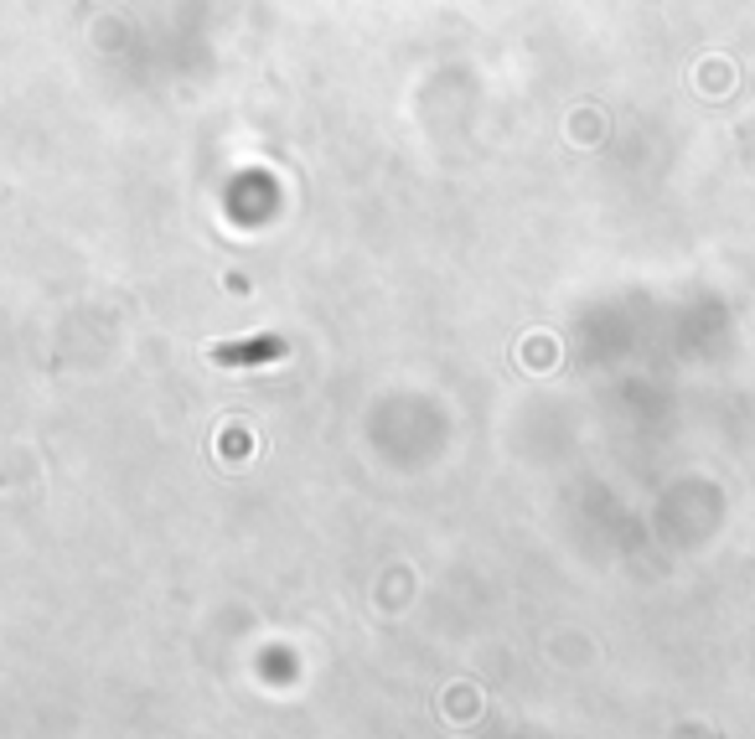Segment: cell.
Instances as JSON below:
<instances>
[{
  "label": "cell",
  "mask_w": 755,
  "mask_h": 739,
  "mask_svg": "<svg viewBox=\"0 0 755 739\" xmlns=\"http://www.w3.org/2000/svg\"><path fill=\"white\" fill-rule=\"evenodd\" d=\"M673 739H725V735H709V729H683V735H673Z\"/></svg>",
  "instance_id": "obj_1"
}]
</instances>
